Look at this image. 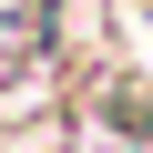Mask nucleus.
<instances>
[{
    "label": "nucleus",
    "mask_w": 153,
    "mask_h": 153,
    "mask_svg": "<svg viewBox=\"0 0 153 153\" xmlns=\"http://www.w3.org/2000/svg\"><path fill=\"white\" fill-rule=\"evenodd\" d=\"M41 41H51V21H41V0H0V71H21V61H41Z\"/></svg>",
    "instance_id": "f257e3e1"
}]
</instances>
